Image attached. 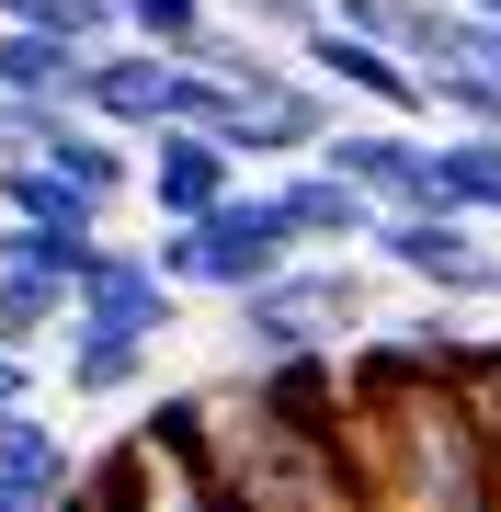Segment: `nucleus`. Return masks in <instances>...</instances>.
I'll return each instance as SVG.
<instances>
[{"label":"nucleus","instance_id":"nucleus-1","mask_svg":"<svg viewBox=\"0 0 501 512\" xmlns=\"http://www.w3.org/2000/svg\"><path fill=\"white\" fill-rule=\"evenodd\" d=\"M365 251H297L285 274H262L228 296V353L240 365H274V353H308V342H353L376 308H365Z\"/></svg>","mask_w":501,"mask_h":512},{"label":"nucleus","instance_id":"nucleus-2","mask_svg":"<svg viewBox=\"0 0 501 512\" xmlns=\"http://www.w3.org/2000/svg\"><path fill=\"white\" fill-rule=\"evenodd\" d=\"M160 274L171 285H205V296H240V285H262V274H285L297 262V228H285V205H274V183H228L205 217H160Z\"/></svg>","mask_w":501,"mask_h":512},{"label":"nucleus","instance_id":"nucleus-3","mask_svg":"<svg viewBox=\"0 0 501 512\" xmlns=\"http://www.w3.org/2000/svg\"><path fill=\"white\" fill-rule=\"evenodd\" d=\"M365 262L422 296H467V308H501V251H490V217L467 205H376L365 228Z\"/></svg>","mask_w":501,"mask_h":512},{"label":"nucleus","instance_id":"nucleus-4","mask_svg":"<svg viewBox=\"0 0 501 512\" xmlns=\"http://www.w3.org/2000/svg\"><path fill=\"white\" fill-rule=\"evenodd\" d=\"M69 330H114V342H171V330H183V285H171L149 251L103 239V262L69 285Z\"/></svg>","mask_w":501,"mask_h":512},{"label":"nucleus","instance_id":"nucleus-5","mask_svg":"<svg viewBox=\"0 0 501 512\" xmlns=\"http://www.w3.org/2000/svg\"><path fill=\"white\" fill-rule=\"evenodd\" d=\"M319 160H331L342 183H365L376 205H445V194H433V137L410 126V114H376V103L342 114V126L319 137Z\"/></svg>","mask_w":501,"mask_h":512},{"label":"nucleus","instance_id":"nucleus-6","mask_svg":"<svg viewBox=\"0 0 501 512\" xmlns=\"http://www.w3.org/2000/svg\"><path fill=\"white\" fill-rule=\"evenodd\" d=\"M331 126H342V92L308 69V57H297V69H285L262 103H228V126H217V137L240 148V171H274V160H308Z\"/></svg>","mask_w":501,"mask_h":512},{"label":"nucleus","instance_id":"nucleus-7","mask_svg":"<svg viewBox=\"0 0 501 512\" xmlns=\"http://www.w3.org/2000/svg\"><path fill=\"white\" fill-rule=\"evenodd\" d=\"M228 183H240V148L217 126H149L137 137V194H149V217H205Z\"/></svg>","mask_w":501,"mask_h":512},{"label":"nucleus","instance_id":"nucleus-8","mask_svg":"<svg viewBox=\"0 0 501 512\" xmlns=\"http://www.w3.org/2000/svg\"><path fill=\"white\" fill-rule=\"evenodd\" d=\"M319 80H331L342 103H376V114H422V57H399L388 35H365V23H319L297 46Z\"/></svg>","mask_w":501,"mask_h":512},{"label":"nucleus","instance_id":"nucleus-9","mask_svg":"<svg viewBox=\"0 0 501 512\" xmlns=\"http://www.w3.org/2000/svg\"><path fill=\"white\" fill-rule=\"evenodd\" d=\"M274 205H285V228H297V251H365V228H376V194L365 183H342L331 160H274Z\"/></svg>","mask_w":501,"mask_h":512},{"label":"nucleus","instance_id":"nucleus-10","mask_svg":"<svg viewBox=\"0 0 501 512\" xmlns=\"http://www.w3.org/2000/svg\"><path fill=\"white\" fill-rule=\"evenodd\" d=\"M0 490H12L23 512L80 490V456H69V433H57V421H46L35 399H0Z\"/></svg>","mask_w":501,"mask_h":512},{"label":"nucleus","instance_id":"nucleus-11","mask_svg":"<svg viewBox=\"0 0 501 512\" xmlns=\"http://www.w3.org/2000/svg\"><path fill=\"white\" fill-rule=\"evenodd\" d=\"M80 69H92V46L80 35H57V23H0V92H57V103H80Z\"/></svg>","mask_w":501,"mask_h":512},{"label":"nucleus","instance_id":"nucleus-12","mask_svg":"<svg viewBox=\"0 0 501 512\" xmlns=\"http://www.w3.org/2000/svg\"><path fill=\"white\" fill-rule=\"evenodd\" d=\"M0 217H46V228H103L114 205L80 194L57 160H35V148H0Z\"/></svg>","mask_w":501,"mask_h":512},{"label":"nucleus","instance_id":"nucleus-13","mask_svg":"<svg viewBox=\"0 0 501 512\" xmlns=\"http://www.w3.org/2000/svg\"><path fill=\"white\" fill-rule=\"evenodd\" d=\"M433 194L501 228V126H445L433 137Z\"/></svg>","mask_w":501,"mask_h":512},{"label":"nucleus","instance_id":"nucleus-14","mask_svg":"<svg viewBox=\"0 0 501 512\" xmlns=\"http://www.w3.org/2000/svg\"><path fill=\"white\" fill-rule=\"evenodd\" d=\"M57 365H69V399H137L160 365V342H114V330H57Z\"/></svg>","mask_w":501,"mask_h":512},{"label":"nucleus","instance_id":"nucleus-15","mask_svg":"<svg viewBox=\"0 0 501 512\" xmlns=\"http://www.w3.org/2000/svg\"><path fill=\"white\" fill-rule=\"evenodd\" d=\"M422 114H445V126H501V69L490 57H422Z\"/></svg>","mask_w":501,"mask_h":512},{"label":"nucleus","instance_id":"nucleus-16","mask_svg":"<svg viewBox=\"0 0 501 512\" xmlns=\"http://www.w3.org/2000/svg\"><path fill=\"white\" fill-rule=\"evenodd\" d=\"M57 330H69V285H57V274H23V262H0V342L46 353Z\"/></svg>","mask_w":501,"mask_h":512},{"label":"nucleus","instance_id":"nucleus-17","mask_svg":"<svg viewBox=\"0 0 501 512\" xmlns=\"http://www.w3.org/2000/svg\"><path fill=\"white\" fill-rule=\"evenodd\" d=\"M205 23H217V0H126V35L137 46H171V57H183Z\"/></svg>","mask_w":501,"mask_h":512},{"label":"nucleus","instance_id":"nucleus-18","mask_svg":"<svg viewBox=\"0 0 501 512\" xmlns=\"http://www.w3.org/2000/svg\"><path fill=\"white\" fill-rule=\"evenodd\" d=\"M228 23H251L262 46H308L331 23V0H228Z\"/></svg>","mask_w":501,"mask_h":512},{"label":"nucleus","instance_id":"nucleus-19","mask_svg":"<svg viewBox=\"0 0 501 512\" xmlns=\"http://www.w3.org/2000/svg\"><path fill=\"white\" fill-rule=\"evenodd\" d=\"M467 387H479V433H490V501H501V330H479V353H467Z\"/></svg>","mask_w":501,"mask_h":512},{"label":"nucleus","instance_id":"nucleus-20","mask_svg":"<svg viewBox=\"0 0 501 512\" xmlns=\"http://www.w3.org/2000/svg\"><path fill=\"white\" fill-rule=\"evenodd\" d=\"M23 12H46V0H0V23H23Z\"/></svg>","mask_w":501,"mask_h":512},{"label":"nucleus","instance_id":"nucleus-21","mask_svg":"<svg viewBox=\"0 0 501 512\" xmlns=\"http://www.w3.org/2000/svg\"><path fill=\"white\" fill-rule=\"evenodd\" d=\"M456 12H479V23H501V0H456Z\"/></svg>","mask_w":501,"mask_h":512}]
</instances>
